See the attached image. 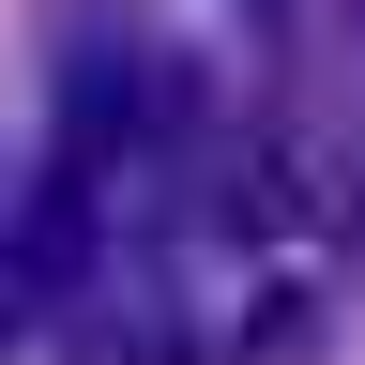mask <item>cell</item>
Returning a JSON list of instances; mask_svg holds the SVG:
<instances>
[{
  "label": "cell",
  "mask_w": 365,
  "mask_h": 365,
  "mask_svg": "<svg viewBox=\"0 0 365 365\" xmlns=\"http://www.w3.org/2000/svg\"><path fill=\"white\" fill-rule=\"evenodd\" d=\"M304 213H335V244H365V137H350L335 168H304Z\"/></svg>",
  "instance_id": "6da1fadb"
},
{
  "label": "cell",
  "mask_w": 365,
  "mask_h": 365,
  "mask_svg": "<svg viewBox=\"0 0 365 365\" xmlns=\"http://www.w3.org/2000/svg\"><path fill=\"white\" fill-rule=\"evenodd\" d=\"M244 16H259V31H274V16H289V0H244Z\"/></svg>",
  "instance_id": "7a4b0ae2"
},
{
  "label": "cell",
  "mask_w": 365,
  "mask_h": 365,
  "mask_svg": "<svg viewBox=\"0 0 365 365\" xmlns=\"http://www.w3.org/2000/svg\"><path fill=\"white\" fill-rule=\"evenodd\" d=\"M350 16H365V0H350Z\"/></svg>",
  "instance_id": "3957f363"
}]
</instances>
